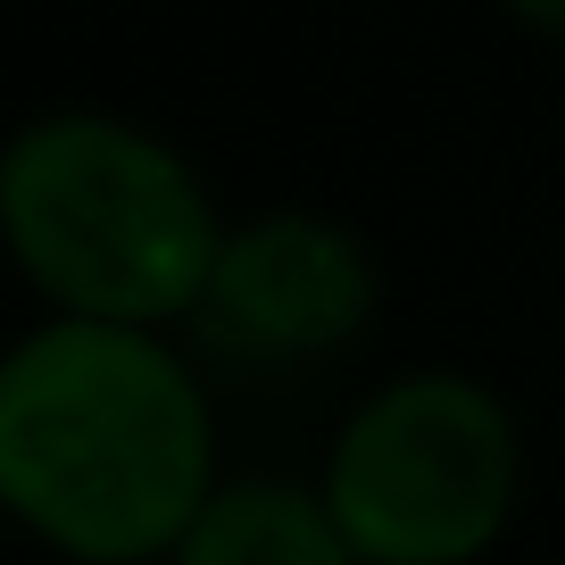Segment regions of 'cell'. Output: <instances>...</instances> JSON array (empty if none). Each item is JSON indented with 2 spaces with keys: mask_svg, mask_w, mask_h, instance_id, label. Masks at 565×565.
Listing matches in <instances>:
<instances>
[{
  "mask_svg": "<svg viewBox=\"0 0 565 565\" xmlns=\"http://www.w3.org/2000/svg\"><path fill=\"white\" fill-rule=\"evenodd\" d=\"M209 491V399L159 333L58 317L0 358V508L58 557H175Z\"/></svg>",
  "mask_w": 565,
  "mask_h": 565,
  "instance_id": "6da1fadb",
  "label": "cell"
},
{
  "mask_svg": "<svg viewBox=\"0 0 565 565\" xmlns=\"http://www.w3.org/2000/svg\"><path fill=\"white\" fill-rule=\"evenodd\" d=\"M0 242L58 317L167 324L225 249L209 183L125 117H42L0 150Z\"/></svg>",
  "mask_w": 565,
  "mask_h": 565,
  "instance_id": "7a4b0ae2",
  "label": "cell"
},
{
  "mask_svg": "<svg viewBox=\"0 0 565 565\" xmlns=\"http://www.w3.org/2000/svg\"><path fill=\"white\" fill-rule=\"evenodd\" d=\"M515 424L466 374L374 391L333 441L324 508L358 565H466L515 508Z\"/></svg>",
  "mask_w": 565,
  "mask_h": 565,
  "instance_id": "3957f363",
  "label": "cell"
},
{
  "mask_svg": "<svg viewBox=\"0 0 565 565\" xmlns=\"http://www.w3.org/2000/svg\"><path fill=\"white\" fill-rule=\"evenodd\" d=\"M200 308L258 358H324L374 317V266L324 216H258L225 233Z\"/></svg>",
  "mask_w": 565,
  "mask_h": 565,
  "instance_id": "277c9868",
  "label": "cell"
},
{
  "mask_svg": "<svg viewBox=\"0 0 565 565\" xmlns=\"http://www.w3.org/2000/svg\"><path fill=\"white\" fill-rule=\"evenodd\" d=\"M175 565H358L341 541L324 491L300 482H225L192 532L175 541Z\"/></svg>",
  "mask_w": 565,
  "mask_h": 565,
  "instance_id": "5b68a950",
  "label": "cell"
},
{
  "mask_svg": "<svg viewBox=\"0 0 565 565\" xmlns=\"http://www.w3.org/2000/svg\"><path fill=\"white\" fill-rule=\"evenodd\" d=\"M524 25H541V34H565V0H508Z\"/></svg>",
  "mask_w": 565,
  "mask_h": 565,
  "instance_id": "8992f818",
  "label": "cell"
}]
</instances>
